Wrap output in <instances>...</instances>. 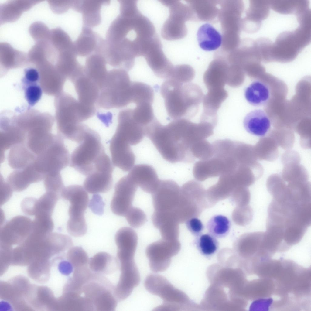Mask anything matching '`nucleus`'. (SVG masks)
Masks as SVG:
<instances>
[{"mask_svg":"<svg viewBox=\"0 0 311 311\" xmlns=\"http://www.w3.org/2000/svg\"><path fill=\"white\" fill-rule=\"evenodd\" d=\"M36 198L31 197H27L22 201L21 207L22 211L25 214L33 216V210L34 202Z\"/></svg>","mask_w":311,"mask_h":311,"instance_id":"61","label":"nucleus"},{"mask_svg":"<svg viewBox=\"0 0 311 311\" xmlns=\"http://www.w3.org/2000/svg\"><path fill=\"white\" fill-rule=\"evenodd\" d=\"M60 197L57 194L46 191L39 199H35L33 216L51 217L56 205Z\"/></svg>","mask_w":311,"mask_h":311,"instance_id":"41","label":"nucleus"},{"mask_svg":"<svg viewBox=\"0 0 311 311\" xmlns=\"http://www.w3.org/2000/svg\"><path fill=\"white\" fill-rule=\"evenodd\" d=\"M13 191L5 181L1 183V205H3L11 197Z\"/></svg>","mask_w":311,"mask_h":311,"instance_id":"60","label":"nucleus"},{"mask_svg":"<svg viewBox=\"0 0 311 311\" xmlns=\"http://www.w3.org/2000/svg\"><path fill=\"white\" fill-rule=\"evenodd\" d=\"M73 272V276L68 283L67 290L69 292L81 295L84 285L91 278L93 272L88 266L75 268Z\"/></svg>","mask_w":311,"mask_h":311,"instance_id":"43","label":"nucleus"},{"mask_svg":"<svg viewBox=\"0 0 311 311\" xmlns=\"http://www.w3.org/2000/svg\"><path fill=\"white\" fill-rule=\"evenodd\" d=\"M244 95L250 104L260 106L267 103L269 99L270 92L269 87L265 84L258 80L253 82L245 89Z\"/></svg>","mask_w":311,"mask_h":311,"instance_id":"39","label":"nucleus"},{"mask_svg":"<svg viewBox=\"0 0 311 311\" xmlns=\"http://www.w3.org/2000/svg\"><path fill=\"white\" fill-rule=\"evenodd\" d=\"M197 36L200 47L204 50H215L221 46L222 35L209 23L201 25L198 29Z\"/></svg>","mask_w":311,"mask_h":311,"instance_id":"36","label":"nucleus"},{"mask_svg":"<svg viewBox=\"0 0 311 311\" xmlns=\"http://www.w3.org/2000/svg\"><path fill=\"white\" fill-rule=\"evenodd\" d=\"M107 63L101 55L93 53L87 57L84 66L86 74L96 84L100 90L107 74Z\"/></svg>","mask_w":311,"mask_h":311,"instance_id":"30","label":"nucleus"},{"mask_svg":"<svg viewBox=\"0 0 311 311\" xmlns=\"http://www.w3.org/2000/svg\"><path fill=\"white\" fill-rule=\"evenodd\" d=\"M1 156L4 158L5 152L16 144L25 142L26 134L16 126L11 119L2 117L0 122Z\"/></svg>","mask_w":311,"mask_h":311,"instance_id":"24","label":"nucleus"},{"mask_svg":"<svg viewBox=\"0 0 311 311\" xmlns=\"http://www.w3.org/2000/svg\"><path fill=\"white\" fill-rule=\"evenodd\" d=\"M49 40L58 53L73 49V42L69 35L60 28L50 30Z\"/></svg>","mask_w":311,"mask_h":311,"instance_id":"47","label":"nucleus"},{"mask_svg":"<svg viewBox=\"0 0 311 311\" xmlns=\"http://www.w3.org/2000/svg\"><path fill=\"white\" fill-rule=\"evenodd\" d=\"M218 21L220 23L224 41L237 42L241 39V16L244 4L241 0H218Z\"/></svg>","mask_w":311,"mask_h":311,"instance_id":"8","label":"nucleus"},{"mask_svg":"<svg viewBox=\"0 0 311 311\" xmlns=\"http://www.w3.org/2000/svg\"><path fill=\"white\" fill-rule=\"evenodd\" d=\"M88 265L92 271L103 275L112 274L120 268L118 258L104 252L98 253L91 258Z\"/></svg>","mask_w":311,"mask_h":311,"instance_id":"33","label":"nucleus"},{"mask_svg":"<svg viewBox=\"0 0 311 311\" xmlns=\"http://www.w3.org/2000/svg\"><path fill=\"white\" fill-rule=\"evenodd\" d=\"M181 198L180 189L176 182L171 180H160L152 194L154 211L170 213L176 217Z\"/></svg>","mask_w":311,"mask_h":311,"instance_id":"12","label":"nucleus"},{"mask_svg":"<svg viewBox=\"0 0 311 311\" xmlns=\"http://www.w3.org/2000/svg\"><path fill=\"white\" fill-rule=\"evenodd\" d=\"M243 125L246 130L254 135L262 137L269 131L270 119L266 113L261 109L251 111L245 116Z\"/></svg>","mask_w":311,"mask_h":311,"instance_id":"28","label":"nucleus"},{"mask_svg":"<svg viewBox=\"0 0 311 311\" xmlns=\"http://www.w3.org/2000/svg\"><path fill=\"white\" fill-rule=\"evenodd\" d=\"M278 145L271 136L262 138L254 146L257 159L272 161L278 155Z\"/></svg>","mask_w":311,"mask_h":311,"instance_id":"42","label":"nucleus"},{"mask_svg":"<svg viewBox=\"0 0 311 311\" xmlns=\"http://www.w3.org/2000/svg\"><path fill=\"white\" fill-rule=\"evenodd\" d=\"M55 98L58 135L63 139L79 143L82 137L81 123L95 114V105L84 104L63 92Z\"/></svg>","mask_w":311,"mask_h":311,"instance_id":"3","label":"nucleus"},{"mask_svg":"<svg viewBox=\"0 0 311 311\" xmlns=\"http://www.w3.org/2000/svg\"><path fill=\"white\" fill-rule=\"evenodd\" d=\"M101 38L92 29L83 26L80 33L73 42V50L77 56L87 57L95 53Z\"/></svg>","mask_w":311,"mask_h":311,"instance_id":"27","label":"nucleus"},{"mask_svg":"<svg viewBox=\"0 0 311 311\" xmlns=\"http://www.w3.org/2000/svg\"><path fill=\"white\" fill-rule=\"evenodd\" d=\"M138 186L128 174L122 177L116 183L111 203V210L114 214L125 217L132 207Z\"/></svg>","mask_w":311,"mask_h":311,"instance_id":"14","label":"nucleus"},{"mask_svg":"<svg viewBox=\"0 0 311 311\" xmlns=\"http://www.w3.org/2000/svg\"><path fill=\"white\" fill-rule=\"evenodd\" d=\"M194 76L195 71L191 66L186 64H179L174 66L169 79L185 84L190 83Z\"/></svg>","mask_w":311,"mask_h":311,"instance_id":"50","label":"nucleus"},{"mask_svg":"<svg viewBox=\"0 0 311 311\" xmlns=\"http://www.w3.org/2000/svg\"><path fill=\"white\" fill-rule=\"evenodd\" d=\"M193 243L201 254L206 257L212 256L219 247L217 238L209 233L195 237Z\"/></svg>","mask_w":311,"mask_h":311,"instance_id":"46","label":"nucleus"},{"mask_svg":"<svg viewBox=\"0 0 311 311\" xmlns=\"http://www.w3.org/2000/svg\"><path fill=\"white\" fill-rule=\"evenodd\" d=\"M112 172L96 170L87 176L84 182L85 190L91 194L105 193L113 185Z\"/></svg>","mask_w":311,"mask_h":311,"instance_id":"29","label":"nucleus"},{"mask_svg":"<svg viewBox=\"0 0 311 311\" xmlns=\"http://www.w3.org/2000/svg\"><path fill=\"white\" fill-rule=\"evenodd\" d=\"M29 30L31 36L36 42L49 40L50 30L42 22H38L33 23L30 26Z\"/></svg>","mask_w":311,"mask_h":311,"instance_id":"55","label":"nucleus"},{"mask_svg":"<svg viewBox=\"0 0 311 311\" xmlns=\"http://www.w3.org/2000/svg\"><path fill=\"white\" fill-rule=\"evenodd\" d=\"M40 76L39 83L43 91L50 95H56L63 92L66 78L49 61L36 67Z\"/></svg>","mask_w":311,"mask_h":311,"instance_id":"19","label":"nucleus"},{"mask_svg":"<svg viewBox=\"0 0 311 311\" xmlns=\"http://www.w3.org/2000/svg\"><path fill=\"white\" fill-rule=\"evenodd\" d=\"M58 268L61 274L67 276L69 275L74 270L73 267L68 261H63L60 262Z\"/></svg>","mask_w":311,"mask_h":311,"instance_id":"62","label":"nucleus"},{"mask_svg":"<svg viewBox=\"0 0 311 311\" xmlns=\"http://www.w3.org/2000/svg\"><path fill=\"white\" fill-rule=\"evenodd\" d=\"M46 191L57 194L61 197V193L65 187L60 172L46 174L43 179Z\"/></svg>","mask_w":311,"mask_h":311,"instance_id":"53","label":"nucleus"},{"mask_svg":"<svg viewBox=\"0 0 311 311\" xmlns=\"http://www.w3.org/2000/svg\"><path fill=\"white\" fill-rule=\"evenodd\" d=\"M110 3L109 0H78L76 11L82 15L83 26L92 29L100 24L102 6Z\"/></svg>","mask_w":311,"mask_h":311,"instance_id":"25","label":"nucleus"},{"mask_svg":"<svg viewBox=\"0 0 311 311\" xmlns=\"http://www.w3.org/2000/svg\"><path fill=\"white\" fill-rule=\"evenodd\" d=\"M192 14L191 21L213 22L218 21V0H185Z\"/></svg>","mask_w":311,"mask_h":311,"instance_id":"23","label":"nucleus"},{"mask_svg":"<svg viewBox=\"0 0 311 311\" xmlns=\"http://www.w3.org/2000/svg\"><path fill=\"white\" fill-rule=\"evenodd\" d=\"M67 254L68 260L74 269L88 266L89 259L86 251L81 247H72L70 248Z\"/></svg>","mask_w":311,"mask_h":311,"instance_id":"51","label":"nucleus"},{"mask_svg":"<svg viewBox=\"0 0 311 311\" xmlns=\"http://www.w3.org/2000/svg\"><path fill=\"white\" fill-rule=\"evenodd\" d=\"M40 1L11 0L0 5L1 24L13 22Z\"/></svg>","mask_w":311,"mask_h":311,"instance_id":"31","label":"nucleus"},{"mask_svg":"<svg viewBox=\"0 0 311 311\" xmlns=\"http://www.w3.org/2000/svg\"><path fill=\"white\" fill-rule=\"evenodd\" d=\"M230 220L220 214L212 216L208 221L206 228L208 233L216 238H222L228 234L231 228Z\"/></svg>","mask_w":311,"mask_h":311,"instance_id":"44","label":"nucleus"},{"mask_svg":"<svg viewBox=\"0 0 311 311\" xmlns=\"http://www.w3.org/2000/svg\"><path fill=\"white\" fill-rule=\"evenodd\" d=\"M160 93L168 116L174 120L193 117L204 97L198 85L190 83L182 84L170 79L162 84Z\"/></svg>","mask_w":311,"mask_h":311,"instance_id":"4","label":"nucleus"},{"mask_svg":"<svg viewBox=\"0 0 311 311\" xmlns=\"http://www.w3.org/2000/svg\"><path fill=\"white\" fill-rule=\"evenodd\" d=\"M186 22L181 19L169 16L161 28L162 37L163 39L169 41L184 38L188 32Z\"/></svg>","mask_w":311,"mask_h":311,"instance_id":"38","label":"nucleus"},{"mask_svg":"<svg viewBox=\"0 0 311 311\" xmlns=\"http://www.w3.org/2000/svg\"><path fill=\"white\" fill-rule=\"evenodd\" d=\"M24 74V77L22 79L24 85L36 83L39 81L40 74L37 69L33 68H27L25 70Z\"/></svg>","mask_w":311,"mask_h":311,"instance_id":"59","label":"nucleus"},{"mask_svg":"<svg viewBox=\"0 0 311 311\" xmlns=\"http://www.w3.org/2000/svg\"><path fill=\"white\" fill-rule=\"evenodd\" d=\"M63 139L56 135L52 144L36 156L33 165L38 172L45 176L50 173L60 172L68 165L70 155Z\"/></svg>","mask_w":311,"mask_h":311,"instance_id":"9","label":"nucleus"},{"mask_svg":"<svg viewBox=\"0 0 311 311\" xmlns=\"http://www.w3.org/2000/svg\"><path fill=\"white\" fill-rule=\"evenodd\" d=\"M121 274L119 281L115 286L114 294L118 301L126 299L140 281V276L135 262L121 264Z\"/></svg>","mask_w":311,"mask_h":311,"instance_id":"18","label":"nucleus"},{"mask_svg":"<svg viewBox=\"0 0 311 311\" xmlns=\"http://www.w3.org/2000/svg\"><path fill=\"white\" fill-rule=\"evenodd\" d=\"M311 222V201L281 196L269 204L266 231L292 246L301 241Z\"/></svg>","mask_w":311,"mask_h":311,"instance_id":"1","label":"nucleus"},{"mask_svg":"<svg viewBox=\"0 0 311 311\" xmlns=\"http://www.w3.org/2000/svg\"><path fill=\"white\" fill-rule=\"evenodd\" d=\"M208 90L203 100L202 113L207 115H217V111L228 96L224 88H213Z\"/></svg>","mask_w":311,"mask_h":311,"instance_id":"40","label":"nucleus"},{"mask_svg":"<svg viewBox=\"0 0 311 311\" xmlns=\"http://www.w3.org/2000/svg\"><path fill=\"white\" fill-rule=\"evenodd\" d=\"M128 72L120 68L108 72L96 103L105 109L124 107L132 103L131 85Z\"/></svg>","mask_w":311,"mask_h":311,"instance_id":"5","label":"nucleus"},{"mask_svg":"<svg viewBox=\"0 0 311 311\" xmlns=\"http://www.w3.org/2000/svg\"><path fill=\"white\" fill-rule=\"evenodd\" d=\"M32 221L25 216L13 217L1 228V241L3 243L15 244L24 241L31 232Z\"/></svg>","mask_w":311,"mask_h":311,"instance_id":"17","label":"nucleus"},{"mask_svg":"<svg viewBox=\"0 0 311 311\" xmlns=\"http://www.w3.org/2000/svg\"><path fill=\"white\" fill-rule=\"evenodd\" d=\"M34 167L32 163L23 169L14 170L8 175L6 181L13 191H22L31 184L43 180L45 176Z\"/></svg>","mask_w":311,"mask_h":311,"instance_id":"21","label":"nucleus"},{"mask_svg":"<svg viewBox=\"0 0 311 311\" xmlns=\"http://www.w3.org/2000/svg\"><path fill=\"white\" fill-rule=\"evenodd\" d=\"M142 56L156 76L162 79L169 78L174 66L164 53L162 43L157 35L147 46Z\"/></svg>","mask_w":311,"mask_h":311,"instance_id":"13","label":"nucleus"},{"mask_svg":"<svg viewBox=\"0 0 311 311\" xmlns=\"http://www.w3.org/2000/svg\"><path fill=\"white\" fill-rule=\"evenodd\" d=\"M73 152L70 160V167L87 176L106 154L98 133L87 125L82 141Z\"/></svg>","mask_w":311,"mask_h":311,"instance_id":"6","label":"nucleus"},{"mask_svg":"<svg viewBox=\"0 0 311 311\" xmlns=\"http://www.w3.org/2000/svg\"><path fill=\"white\" fill-rule=\"evenodd\" d=\"M57 52L49 40L36 42L29 51L27 55L29 62L36 67L46 61L52 63L57 59Z\"/></svg>","mask_w":311,"mask_h":311,"instance_id":"37","label":"nucleus"},{"mask_svg":"<svg viewBox=\"0 0 311 311\" xmlns=\"http://www.w3.org/2000/svg\"><path fill=\"white\" fill-rule=\"evenodd\" d=\"M54 227V223L51 217L35 216L32 221L31 233L40 236H46L52 232Z\"/></svg>","mask_w":311,"mask_h":311,"instance_id":"49","label":"nucleus"},{"mask_svg":"<svg viewBox=\"0 0 311 311\" xmlns=\"http://www.w3.org/2000/svg\"><path fill=\"white\" fill-rule=\"evenodd\" d=\"M180 246L178 239L162 238L149 244L146 248L145 254L151 270L155 273L166 270L170 265L172 257L178 254Z\"/></svg>","mask_w":311,"mask_h":311,"instance_id":"11","label":"nucleus"},{"mask_svg":"<svg viewBox=\"0 0 311 311\" xmlns=\"http://www.w3.org/2000/svg\"><path fill=\"white\" fill-rule=\"evenodd\" d=\"M72 83L80 102L88 105L96 104L100 88L86 74L84 69Z\"/></svg>","mask_w":311,"mask_h":311,"instance_id":"26","label":"nucleus"},{"mask_svg":"<svg viewBox=\"0 0 311 311\" xmlns=\"http://www.w3.org/2000/svg\"><path fill=\"white\" fill-rule=\"evenodd\" d=\"M52 10L57 13H62L72 8L73 0L48 1Z\"/></svg>","mask_w":311,"mask_h":311,"instance_id":"58","label":"nucleus"},{"mask_svg":"<svg viewBox=\"0 0 311 311\" xmlns=\"http://www.w3.org/2000/svg\"><path fill=\"white\" fill-rule=\"evenodd\" d=\"M115 240L118 248L117 254L135 255L138 237L133 229L128 227L121 228L115 234Z\"/></svg>","mask_w":311,"mask_h":311,"instance_id":"34","label":"nucleus"},{"mask_svg":"<svg viewBox=\"0 0 311 311\" xmlns=\"http://www.w3.org/2000/svg\"><path fill=\"white\" fill-rule=\"evenodd\" d=\"M191 151L194 159H198L200 160L208 159L213 155L212 145L206 139L193 143L191 147Z\"/></svg>","mask_w":311,"mask_h":311,"instance_id":"52","label":"nucleus"},{"mask_svg":"<svg viewBox=\"0 0 311 311\" xmlns=\"http://www.w3.org/2000/svg\"><path fill=\"white\" fill-rule=\"evenodd\" d=\"M128 174L144 191L152 194L160 181L155 169L146 164L134 166Z\"/></svg>","mask_w":311,"mask_h":311,"instance_id":"22","label":"nucleus"},{"mask_svg":"<svg viewBox=\"0 0 311 311\" xmlns=\"http://www.w3.org/2000/svg\"><path fill=\"white\" fill-rule=\"evenodd\" d=\"M132 115L134 119L138 123L145 127L154 120V116L152 104L143 103L136 105L132 109Z\"/></svg>","mask_w":311,"mask_h":311,"instance_id":"48","label":"nucleus"},{"mask_svg":"<svg viewBox=\"0 0 311 311\" xmlns=\"http://www.w3.org/2000/svg\"><path fill=\"white\" fill-rule=\"evenodd\" d=\"M227 53L221 49L215 52L213 60L203 76L204 83L208 89L224 88L227 84L230 64Z\"/></svg>","mask_w":311,"mask_h":311,"instance_id":"15","label":"nucleus"},{"mask_svg":"<svg viewBox=\"0 0 311 311\" xmlns=\"http://www.w3.org/2000/svg\"><path fill=\"white\" fill-rule=\"evenodd\" d=\"M61 197L70 203L68 210L69 218L67 226L75 231L86 228L84 213L87 207L89 197L84 188L76 185L65 187L61 192Z\"/></svg>","mask_w":311,"mask_h":311,"instance_id":"10","label":"nucleus"},{"mask_svg":"<svg viewBox=\"0 0 311 311\" xmlns=\"http://www.w3.org/2000/svg\"><path fill=\"white\" fill-rule=\"evenodd\" d=\"M36 156L25 143L15 145L10 149L7 156L8 164L14 170L22 169L34 162Z\"/></svg>","mask_w":311,"mask_h":311,"instance_id":"32","label":"nucleus"},{"mask_svg":"<svg viewBox=\"0 0 311 311\" xmlns=\"http://www.w3.org/2000/svg\"><path fill=\"white\" fill-rule=\"evenodd\" d=\"M144 286L147 290L160 297L162 303L154 309V311L180 310L185 299V296L164 276L158 274H150L145 279Z\"/></svg>","mask_w":311,"mask_h":311,"instance_id":"7","label":"nucleus"},{"mask_svg":"<svg viewBox=\"0 0 311 311\" xmlns=\"http://www.w3.org/2000/svg\"><path fill=\"white\" fill-rule=\"evenodd\" d=\"M145 136L149 138L162 157L173 163H191L195 159L186 141L182 119L164 125L157 119L147 130Z\"/></svg>","mask_w":311,"mask_h":311,"instance_id":"2","label":"nucleus"},{"mask_svg":"<svg viewBox=\"0 0 311 311\" xmlns=\"http://www.w3.org/2000/svg\"><path fill=\"white\" fill-rule=\"evenodd\" d=\"M145 127L137 122L132 115V109L121 111L118 116V125L114 134L129 145L140 143L145 135Z\"/></svg>","mask_w":311,"mask_h":311,"instance_id":"16","label":"nucleus"},{"mask_svg":"<svg viewBox=\"0 0 311 311\" xmlns=\"http://www.w3.org/2000/svg\"><path fill=\"white\" fill-rule=\"evenodd\" d=\"M186 225L188 230L195 237L201 234L204 227L200 220L196 217H193L186 220Z\"/></svg>","mask_w":311,"mask_h":311,"instance_id":"57","label":"nucleus"},{"mask_svg":"<svg viewBox=\"0 0 311 311\" xmlns=\"http://www.w3.org/2000/svg\"><path fill=\"white\" fill-rule=\"evenodd\" d=\"M0 49L1 65L7 70L21 67L29 62L27 55L14 49L7 43H1Z\"/></svg>","mask_w":311,"mask_h":311,"instance_id":"35","label":"nucleus"},{"mask_svg":"<svg viewBox=\"0 0 311 311\" xmlns=\"http://www.w3.org/2000/svg\"><path fill=\"white\" fill-rule=\"evenodd\" d=\"M125 217L130 225L135 228L141 227L146 220V216L143 211L139 208L132 206Z\"/></svg>","mask_w":311,"mask_h":311,"instance_id":"54","label":"nucleus"},{"mask_svg":"<svg viewBox=\"0 0 311 311\" xmlns=\"http://www.w3.org/2000/svg\"><path fill=\"white\" fill-rule=\"evenodd\" d=\"M109 142L113 165L123 171H129L134 166L135 159L130 145L114 135Z\"/></svg>","mask_w":311,"mask_h":311,"instance_id":"20","label":"nucleus"},{"mask_svg":"<svg viewBox=\"0 0 311 311\" xmlns=\"http://www.w3.org/2000/svg\"><path fill=\"white\" fill-rule=\"evenodd\" d=\"M154 96L153 90L149 85L142 82H132V103L136 105L143 103L152 104Z\"/></svg>","mask_w":311,"mask_h":311,"instance_id":"45","label":"nucleus"},{"mask_svg":"<svg viewBox=\"0 0 311 311\" xmlns=\"http://www.w3.org/2000/svg\"><path fill=\"white\" fill-rule=\"evenodd\" d=\"M25 98L29 106L35 105L41 97L43 90L37 83L24 85Z\"/></svg>","mask_w":311,"mask_h":311,"instance_id":"56","label":"nucleus"}]
</instances>
